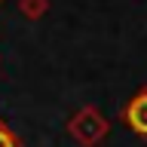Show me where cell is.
Wrapping results in <instances>:
<instances>
[{
  "instance_id": "6da1fadb",
  "label": "cell",
  "mask_w": 147,
  "mask_h": 147,
  "mask_svg": "<svg viewBox=\"0 0 147 147\" xmlns=\"http://www.w3.org/2000/svg\"><path fill=\"white\" fill-rule=\"evenodd\" d=\"M107 129H110L107 117H104L98 107H92V104L80 107L71 119H67V135H71L80 147H98L101 141L107 138Z\"/></svg>"
},
{
  "instance_id": "7a4b0ae2",
  "label": "cell",
  "mask_w": 147,
  "mask_h": 147,
  "mask_svg": "<svg viewBox=\"0 0 147 147\" xmlns=\"http://www.w3.org/2000/svg\"><path fill=\"white\" fill-rule=\"evenodd\" d=\"M119 119H123L138 138H147V86H141V89L126 101Z\"/></svg>"
},
{
  "instance_id": "3957f363",
  "label": "cell",
  "mask_w": 147,
  "mask_h": 147,
  "mask_svg": "<svg viewBox=\"0 0 147 147\" xmlns=\"http://www.w3.org/2000/svg\"><path fill=\"white\" fill-rule=\"evenodd\" d=\"M18 12L31 22H37L49 12V0H18Z\"/></svg>"
},
{
  "instance_id": "277c9868",
  "label": "cell",
  "mask_w": 147,
  "mask_h": 147,
  "mask_svg": "<svg viewBox=\"0 0 147 147\" xmlns=\"http://www.w3.org/2000/svg\"><path fill=\"white\" fill-rule=\"evenodd\" d=\"M0 147H22V144H18V138L9 132L6 123H0Z\"/></svg>"
},
{
  "instance_id": "5b68a950",
  "label": "cell",
  "mask_w": 147,
  "mask_h": 147,
  "mask_svg": "<svg viewBox=\"0 0 147 147\" xmlns=\"http://www.w3.org/2000/svg\"><path fill=\"white\" fill-rule=\"evenodd\" d=\"M3 3H6V0H0V6H3Z\"/></svg>"
}]
</instances>
